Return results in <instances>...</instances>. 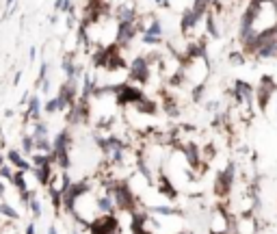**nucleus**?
Wrapping results in <instances>:
<instances>
[{
  "mask_svg": "<svg viewBox=\"0 0 277 234\" xmlns=\"http://www.w3.org/2000/svg\"><path fill=\"white\" fill-rule=\"evenodd\" d=\"M115 15H117V22H136L138 20V13L132 5H117Z\"/></svg>",
  "mask_w": 277,
  "mask_h": 234,
  "instance_id": "18",
  "label": "nucleus"
},
{
  "mask_svg": "<svg viewBox=\"0 0 277 234\" xmlns=\"http://www.w3.org/2000/svg\"><path fill=\"white\" fill-rule=\"evenodd\" d=\"M11 184L15 186L17 193L29 191V184H26V172H20V169H15V174H13V178H11Z\"/></svg>",
  "mask_w": 277,
  "mask_h": 234,
  "instance_id": "31",
  "label": "nucleus"
},
{
  "mask_svg": "<svg viewBox=\"0 0 277 234\" xmlns=\"http://www.w3.org/2000/svg\"><path fill=\"white\" fill-rule=\"evenodd\" d=\"M143 43H145V46H158V43L163 41V37H154V35H143V39H141Z\"/></svg>",
  "mask_w": 277,
  "mask_h": 234,
  "instance_id": "44",
  "label": "nucleus"
},
{
  "mask_svg": "<svg viewBox=\"0 0 277 234\" xmlns=\"http://www.w3.org/2000/svg\"><path fill=\"white\" fill-rule=\"evenodd\" d=\"M0 217H5L9 221H20V215H17V210L13 208L11 204H7V202H0Z\"/></svg>",
  "mask_w": 277,
  "mask_h": 234,
  "instance_id": "34",
  "label": "nucleus"
},
{
  "mask_svg": "<svg viewBox=\"0 0 277 234\" xmlns=\"http://www.w3.org/2000/svg\"><path fill=\"white\" fill-rule=\"evenodd\" d=\"M175 234H193V232H189V230H184V232H175Z\"/></svg>",
  "mask_w": 277,
  "mask_h": 234,
  "instance_id": "57",
  "label": "nucleus"
},
{
  "mask_svg": "<svg viewBox=\"0 0 277 234\" xmlns=\"http://www.w3.org/2000/svg\"><path fill=\"white\" fill-rule=\"evenodd\" d=\"M13 3H15V0H7V7H9V11H7V15H9V13H11V11H13V9H11V7H13Z\"/></svg>",
  "mask_w": 277,
  "mask_h": 234,
  "instance_id": "51",
  "label": "nucleus"
},
{
  "mask_svg": "<svg viewBox=\"0 0 277 234\" xmlns=\"http://www.w3.org/2000/svg\"><path fill=\"white\" fill-rule=\"evenodd\" d=\"M130 65H128V61L124 59V55H122V48H119L113 57H110V61H108V65H106V72H119V69H128Z\"/></svg>",
  "mask_w": 277,
  "mask_h": 234,
  "instance_id": "24",
  "label": "nucleus"
},
{
  "mask_svg": "<svg viewBox=\"0 0 277 234\" xmlns=\"http://www.w3.org/2000/svg\"><path fill=\"white\" fill-rule=\"evenodd\" d=\"M206 29H208V33L212 35V37H219V31H217L215 20H212V15H210V13L206 15Z\"/></svg>",
  "mask_w": 277,
  "mask_h": 234,
  "instance_id": "42",
  "label": "nucleus"
},
{
  "mask_svg": "<svg viewBox=\"0 0 277 234\" xmlns=\"http://www.w3.org/2000/svg\"><path fill=\"white\" fill-rule=\"evenodd\" d=\"M48 197H50V204H52V208L61 213L63 210V193L59 191L57 186H48Z\"/></svg>",
  "mask_w": 277,
  "mask_h": 234,
  "instance_id": "30",
  "label": "nucleus"
},
{
  "mask_svg": "<svg viewBox=\"0 0 277 234\" xmlns=\"http://www.w3.org/2000/svg\"><path fill=\"white\" fill-rule=\"evenodd\" d=\"M199 17L201 15H197L193 9H187V11L182 13V20H180V29H182V33H189V29H193L197 22H199Z\"/></svg>",
  "mask_w": 277,
  "mask_h": 234,
  "instance_id": "23",
  "label": "nucleus"
},
{
  "mask_svg": "<svg viewBox=\"0 0 277 234\" xmlns=\"http://www.w3.org/2000/svg\"><path fill=\"white\" fill-rule=\"evenodd\" d=\"M232 63H236V65L238 63H243V57L241 55H232Z\"/></svg>",
  "mask_w": 277,
  "mask_h": 234,
  "instance_id": "49",
  "label": "nucleus"
},
{
  "mask_svg": "<svg viewBox=\"0 0 277 234\" xmlns=\"http://www.w3.org/2000/svg\"><path fill=\"white\" fill-rule=\"evenodd\" d=\"M70 234H80V230H72V232H70Z\"/></svg>",
  "mask_w": 277,
  "mask_h": 234,
  "instance_id": "58",
  "label": "nucleus"
},
{
  "mask_svg": "<svg viewBox=\"0 0 277 234\" xmlns=\"http://www.w3.org/2000/svg\"><path fill=\"white\" fill-rule=\"evenodd\" d=\"M98 89V78L94 74H85L82 76V85H80V98L82 100H91L96 96Z\"/></svg>",
  "mask_w": 277,
  "mask_h": 234,
  "instance_id": "16",
  "label": "nucleus"
},
{
  "mask_svg": "<svg viewBox=\"0 0 277 234\" xmlns=\"http://www.w3.org/2000/svg\"><path fill=\"white\" fill-rule=\"evenodd\" d=\"M5 160H7V154H3V152H0V167H3V165H7Z\"/></svg>",
  "mask_w": 277,
  "mask_h": 234,
  "instance_id": "52",
  "label": "nucleus"
},
{
  "mask_svg": "<svg viewBox=\"0 0 277 234\" xmlns=\"http://www.w3.org/2000/svg\"><path fill=\"white\" fill-rule=\"evenodd\" d=\"M43 113H45V115L61 113V111H59V98H57V96H54V98H50V100L43 104Z\"/></svg>",
  "mask_w": 277,
  "mask_h": 234,
  "instance_id": "38",
  "label": "nucleus"
},
{
  "mask_svg": "<svg viewBox=\"0 0 277 234\" xmlns=\"http://www.w3.org/2000/svg\"><path fill=\"white\" fill-rule=\"evenodd\" d=\"M113 200L119 213H134L138 210V197L134 195V191L130 189L128 178H117V182L113 186Z\"/></svg>",
  "mask_w": 277,
  "mask_h": 234,
  "instance_id": "1",
  "label": "nucleus"
},
{
  "mask_svg": "<svg viewBox=\"0 0 277 234\" xmlns=\"http://www.w3.org/2000/svg\"><path fill=\"white\" fill-rule=\"evenodd\" d=\"M117 50H119V46H117L115 41H113V43H108V46H98V50L94 52V55H91V63H94V67H98V69H106L110 57H113Z\"/></svg>",
  "mask_w": 277,
  "mask_h": 234,
  "instance_id": "9",
  "label": "nucleus"
},
{
  "mask_svg": "<svg viewBox=\"0 0 277 234\" xmlns=\"http://www.w3.org/2000/svg\"><path fill=\"white\" fill-rule=\"evenodd\" d=\"M20 80H22V72H17V74L13 76V85H17V83H20Z\"/></svg>",
  "mask_w": 277,
  "mask_h": 234,
  "instance_id": "50",
  "label": "nucleus"
},
{
  "mask_svg": "<svg viewBox=\"0 0 277 234\" xmlns=\"http://www.w3.org/2000/svg\"><path fill=\"white\" fill-rule=\"evenodd\" d=\"M41 91H43V93H50V78H48V80H45V83L41 85Z\"/></svg>",
  "mask_w": 277,
  "mask_h": 234,
  "instance_id": "46",
  "label": "nucleus"
},
{
  "mask_svg": "<svg viewBox=\"0 0 277 234\" xmlns=\"http://www.w3.org/2000/svg\"><path fill=\"white\" fill-rule=\"evenodd\" d=\"M136 113H143V115H156L158 113V104H156V100H152V98H143L138 104H134Z\"/></svg>",
  "mask_w": 277,
  "mask_h": 234,
  "instance_id": "25",
  "label": "nucleus"
},
{
  "mask_svg": "<svg viewBox=\"0 0 277 234\" xmlns=\"http://www.w3.org/2000/svg\"><path fill=\"white\" fill-rule=\"evenodd\" d=\"M208 234H227V230H210Z\"/></svg>",
  "mask_w": 277,
  "mask_h": 234,
  "instance_id": "53",
  "label": "nucleus"
},
{
  "mask_svg": "<svg viewBox=\"0 0 277 234\" xmlns=\"http://www.w3.org/2000/svg\"><path fill=\"white\" fill-rule=\"evenodd\" d=\"M204 89H206V85H204V83L197 85L195 89H193V91H191V93H193V96H191V98H193V102H199L201 98H204Z\"/></svg>",
  "mask_w": 277,
  "mask_h": 234,
  "instance_id": "43",
  "label": "nucleus"
},
{
  "mask_svg": "<svg viewBox=\"0 0 277 234\" xmlns=\"http://www.w3.org/2000/svg\"><path fill=\"white\" fill-rule=\"evenodd\" d=\"M20 150L24 156H33L35 154V139L31 132H24L22 134V141H20Z\"/></svg>",
  "mask_w": 277,
  "mask_h": 234,
  "instance_id": "29",
  "label": "nucleus"
},
{
  "mask_svg": "<svg viewBox=\"0 0 277 234\" xmlns=\"http://www.w3.org/2000/svg\"><path fill=\"white\" fill-rule=\"evenodd\" d=\"M13 174H15V167L13 165H3V167H0V178H3V180H9V182H11V178H13Z\"/></svg>",
  "mask_w": 277,
  "mask_h": 234,
  "instance_id": "41",
  "label": "nucleus"
},
{
  "mask_svg": "<svg viewBox=\"0 0 277 234\" xmlns=\"http://www.w3.org/2000/svg\"><path fill=\"white\" fill-rule=\"evenodd\" d=\"M26 234H37V232H35V221H31L29 226H26Z\"/></svg>",
  "mask_w": 277,
  "mask_h": 234,
  "instance_id": "48",
  "label": "nucleus"
},
{
  "mask_svg": "<svg viewBox=\"0 0 277 234\" xmlns=\"http://www.w3.org/2000/svg\"><path fill=\"white\" fill-rule=\"evenodd\" d=\"M15 115V111L13 109H9V111H5V117H13Z\"/></svg>",
  "mask_w": 277,
  "mask_h": 234,
  "instance_id": "55",
  "label": "nucleus"
},
{
  "mask_svg": "<svg viewBox=\"0 0 277 234\" xmlns=\"http://www.w3.org/2000/svg\"><path fill=\"white\" fill-rule=\"evenodd\" d=\"M184 83V67H180L175 74L169 76V87H180Z\"/></svg>",
  "mask_w": 277,
  "mask_h": 234,
  "instance_id": "39",
  "label": "nucleus"
},
{
  "mask_svg": "<svg viewBox=\"0 0 277 234\" xmlns=\"http://www.w3.org/2000/svg\"><path fill=\"white\" fill-rule=\"evenodd\" d=\"M89 234H122V223H119L117 215H98L91 221Z\"/></svg>",
  "mask_w": 277,
  "mask_h": 234,
  "instance_id": "6",
  "label": "nucleus"
},
{
  "mask_svg": "<svg viewBox=\"0 0 277 234\" xmlns=\"http://www.w3.org/2000/svg\"><path fill=\"white\" fill-rule=\"evenodd\" d=\"M65 3H67V0H54L52 9H54V11H61V9H63V5H65Z\"/></svg>",
  "mask_w": 277,
  "mask_h": 234,
  "instance_id": "45",
  "label": "nucleus"
},
{
  "mask_svg": "<svg viewBox=\"0 0 277 234\" xmlns=\"http://www.w3.org/2000/svg\"><path fill=\"white\" fill-rule=\"evenodd\" d=\"M52 154H54V165H57L61 172H70V167H72L70 150L67 148H57V150H52Z\"/></svg>",
  "mask_w": 277,
  "mask_h": 234,
  "instance_id": "17",
  "label": "nucleus"
},
{
  "mask_svg": "<svg viewBox=\"0 0 277 234\" xmlns=\"http://www.w3.org/2000/svg\"><path fill=\"white\" fill-rule=\"evenodd\" d=\"M91 191V182H89V178H82V180H74V184L70 186V191L63 193V210L65 213H74V210H78L76 208V204L80 197H85L87 193Z\"/></svg>",
  "mask_w": 277,
  "mask_h": 234,
  "instance_id": "2",
  "label": "nucleus"
},
{
  "mask_svg": "<svg viewBox=\"0 0 277 234\" xmlns=\"http://www.w3.org/2000/svg\"><path fill=\"white\" fill-rule=\"evenodd\" d=\"M150 221H152V217L147 215V210L130 213V232L132 234H154L152 230H147V223Z\"/></svg>",
  "mask_w": 277,
  "mask_h": 234,
  "instance_id": "11",
  "label": "nucleus"
},
{
  "mask_svg": "<svg viewBox=\"0 0 277 234\" xmlns=\"http://www.w3.org/2000/svg\"><path fill=\"white\" fill-rule=\"evenodd\" d=\"M147 213H154V215H163V217H173V215H182L180 208H173V206H150Z\"/></svg>",
  "mask_w": 277,
  "mask_h": 234,
  "instance_id": "33",
  "label": "nucleus"
},
{
  "mask_svg": "<svg viewBox=\"0 0 277 234\" xmlns=\"http://www.w3.org/2000/svg\"><path fill=\"white\" fill-rule=\"evenodd\" d=\"M33 167H54V154H41V152H35L31 156Z\"/></svg>",
  "mask_w": 277,
  "mask_h": 234,
  "instance_id": "27",
  "label": "nucleus"
},
{
  "mask_svg": "<svg viewBox=\"0 0 277 234\" xmlns=\"http://www.w3.org/2000/svg\"><path fill=\"white\" fill-rule=\"evenodd\" d=\"M147 35H154V37H163V24L158 17H154V20L150 22V26H147Z\"/></svg>",
  "mask_w": 277,
  "mask_h": 234,
  "instance_id": "37",
  "label": "nucleus"
},
{
  "mask_svg": "<svg viewBox=\"0 0 277 234\" xmlns=\"http://www.w3.org/2000/svg\"><path fill=\"white\" fill-rule=\"evenodd\" d=\"M136 33H138V29H136V22H117V33H115V43L119 48H128L132 43V39L136 37Z\"/></svg>",
  "mask_w": 277,
  "mask_h": 234,
  "instance_id": "8",
  "label": "nucleus"
},
{
  "mask_svg": "<svg viewBox=\"0 0 277 234\" xmlns=\"http://www.w3.org/2000/svg\"><path fill=\"white\" fill-rule=\"evenodd\" d=\"M145 98L143 89L136 87L132 83H128V80H124V83H117V91H115V102L117 106H128V104H138Z\"/></svg>",
  "mask_w": 277,
  "mask_h": 234,
  "instance_id": "3",
  "label": "nucleus"
},
{
  "mask_svg": "<svg viewBox=\"0 0 277 234\" xmlns=\"http://www.w3.org/2000/svg\"><path fill=\"white\" fill-rule=\"evenodd\" d=\"M52 146H54V150H57V148H67V150H70V148H72V130H70V126L54 134Z\"/></svg>",
  "mask_w": 277,
  "mask_h": 234,
  "instance_id": "21",
  "label": "nucleus"
},
{
  "mask_svg": "<svg viewBox=\"0 0 277 234\" xmlns=\"http://www.w3.org/2000/svg\"><path fill=\"white\" fill-rule=\"evenodd\" d=\"M0 197H5V182L0 180Z\"/></svg>",
  "mask_w": 277,
  "mask_h": 234,
  "instance_id": "54",
  "label": "nucleus"
},
{
  "mask_svg": "<svg viewBox=\"0 0 277 234\" xmlns=\"http://www.w3.org/2000/svg\"><path fill=\"white\" fill-rule=\"evenodd\" d=\"M234 176H236V165L234 163H227V167L223 172L217 174V180H215V193L219 197H225L232 191V184H234Z\"/></svg>",
  "mask_w": 277,
  "mask_h": 234,
  "instance_id": "7",
  "label": "nucleus"
},
{
  "mask_svg": "<svg viewBox=\"0 0 277 234\" xmlns=\"http://www.w3.org/2000/svg\"><path fill=\"white\" fill-rule=\"evenodd\" d=\"M182 154L187 156V160H189V165L193 167V169H197L199 167V163H201V156H199V146L197 143H193V141H189V143H182Z\"/></svg>",
  "mask_w": 277,
  "mask_h": 234,
  "instance_id": "15",
  "label": "nucleus"
},
{
  "mask_svg": "<svg viewBox=\"0 0 277 234\" xmlns=\"http://www.w3.org/2000/svg\"><path fill=\"white\" fill-rule=\"evenodd\" d=\"M31 134H33V139H48V137H50L48 124H45L43 120H41V122H33V126H31Z\"/></svg>",
  "mask_w": 277,
  "mask_h": 234,
  "instance_id": "28",
  "label": "nucleus"
},
{
  "mask_svg": "<svg viewBox=\"0 0 277 234\" xmlns=\"http://www.w3.org/2000/svg\"><path fill=\"white\" fill-rule=\"evenodd\" d=\"M41 113H43L41 98L37 96V93H33L29 104H26V111L22 113V122L24 124H29V122H41Z\"/></svg>",
  "mask_w": 277,
  "mask_h": 234,
  "instance_id": "10",
  "label": "nucleus"
},
{
  "mask_svg": "<svg viewBox=\"0 0 277 234\" xmlns=\"http://www.w3.org/2000/svg\"><path fill=\"white\" fill-rule=\"evenodd\" d=\"M0 137H5V134H3V126H0Z\"/></svg>",
  "mask_w": 277,
  "mask_h": 234,
  "instance_id": "60",
  "label": "nucleus"
},
{
  "mask_svg": "<svg viewBox=\"0 0 277 234\" xmlns=\"http://www.w3.org/2000/svg\"><path fill=\"white\" fill-rule=\"evenodd\" d=\"M134 165H136V172L141 174V176L147 180V182L152 184V182H154V176H152V169L147 167V160H145V156H143V152H138V154H136Z\"/></svg>",
  "mask_w": 277,
  "mask_h": 234,
  "instance_id": "26",
  "label": "nucleus"
},
{
  "mask_svg": "<svg viewBox=\"0 0 277 234\" xmlns=\"http://www.w3.org/2000/svg\"><path fill=\"white\" fill-rule=\"evenodd\" d=\"M76 39H78V46L80 48H85V50L91 48V37H89V33H87V26L80 24V22H78V29H76Z\"/></svg>",
  "mask_w": 277,
  "mask_h": 234,
  "instance_id": "32",
  "label": "nucleus"
},
{
  "mask_svg": "<svg viewBox=\"0 0 277 234\" xmlns=\"http://www.w3.org/2000/svg\"><path fill=\"white\" fill-rule=\"evenodd\" d=\"M29 57H31L29 61H35V59H37V48H35V46H31V50H29Z\"/></svg>",
  "mask_w": 277,
  "mask_h": 234,
  "instance_id": "47",
  "label": "nucleus"
},
{
  "mask_svg": "<svg viewBox=\"0 0 277 234\" xmlns=\"http://www.w3.org/2000/svg\"><path fill=\"white\" fill-rule=\"evenodd\" d=\"M52 169H54V167H33L35 180H37V182H39L41 186H45V189H48V186L52 184V178H54Z\"/></svg>",
  "mask_w": 277,
  "mask_h": 234,
  "instance_id": "20",
  "label": "nucleus"
},
{
  "mask_svg": "<svg viewBox=\"0 0 277 234\" xmlns=\"http://www.w3.org/2000/svg\"><path fill=\"white\" fill-rule=\"evenodd\" d=\"M163 93V109H165V113H167L169 117H180V106H178V102L173 100V98L167 93V91H160Z\"/></svg>",
  "mask_w": 277,
  "mask_h": 234,
  "instance_id": "22",
  "label": "nucleus"
},
{
  "mask_svg": "<svg viewBox=\"0 0 277 234\" xmlns=\"http://www.w3.org/2000/svg\"><path fill=\"white\" fill-rule=\"evenodd\" d=\"M48 69H50V63H48V61H43V63H41V67H39V76L35 78V89H41V85L50 78V76H48Z\"/></svg>",
  "mask_w": 277,
  "mask_h": 234,
  "instance_id": "36",
  "label": "nucleus"
},
{
  "mask_svg": "<svg viewBox=\"0 0 277 234\" xmlns=\"http://www.w3.org/2000/svg\"><path fill=\"white\" fill-rule=\"evenodd\" d=\"M7 163L9 165H13L15 169H20V172H33V163L31 160H26L24 154H22V150H17V148H11L7 152Z\"/></svg>",
  "mask_w": 277,
  "mask_h": 234,
  "instance_id": "12",
  "label": "nucleus"
},
{
  "mask_svg": "<svg viewBox=\"0 0 277 234\" xmlns=\"http://www.w3.org/2000/svg\"><path fill=\"white\" fill-rule=\"evenodd\" d=\"M29 210H31V215L35 219H39L41 217V202H39V197H33V202H31V206H29Z\"/></svg>",
  "mask_w": 277,
  "mask_h": 234,
  "instance_id": "40",
  "label": "nucleus"
},
{
  "mask_svg": "<svg viewBox=\"0 0 277 234\" xmlns=\"http://www.w3.org/2000/svg\"><path fill=\"white\" fill-rule=\"evenodd\" d=\"M154 3H156V5H163V0H154Z\"/></svg>",
  "mask_w": 277,
  "mask_h": 234,
  "instance_id": "59",
  "label": "nucleus"
},
{
  "mask_svg": "<svg viewBox=\"0 0 277 234\" xmlns=\"http://www.w3.org/2000/svg\"><path fill=\"white\" fill-rule=\"evenodd\" d=\"M234 98L238 102H251V98H253L251 87H249L247 83H243V80H236L234 83Z\"/></svg>",
  "mask_w": 277,
  "mask_h": 234,
  "instance_id": "19",
  "label": "nucleus"
},
{
  "mask_svg": "<svg viewBox=\"0 0 277 234\" xmlns=\"http://www.w3.org/2000/svg\"><path fill=\"white\" fill-rule=\"evenodd\" d=\"M45 234H59V232H57V228H54V226H50V228H48V232H45Z\"/></svg>",
  "mask_w": 277,
  "mask_h": 234,
  "instance_id": "56",
  "label": "nucleus"
},
{
  "mask_svg": "<svg viewBox=\"0 0 277 234\" xmlns=\"http://www.w3.org/2000/svg\"><path fill=\"white\" fill-rule=\"evenodd\" d=\"M150 74H152V69H150V61H147L145 55H138L132 59L130 63V67H128V83H138V85H147L150 83Z\"/></svg>",
  "mask_w": 277,
  "mask_h": 234,
  "instance_id": "4",
  "label": "nucleus"
},
{
  "mask_svg": "<svg viewBox=\"0 0 277 234\" xmlns=\"http://www.w3.org/2000/svg\"><path fill=\"white\" fill-rule=\"evenodd\" d=\"M156 191H158L160 195H165L167 200H178V189H175L171 184V180L165 176V172L160 169V174H158V182H156Z\"/></svg>",
  "mask_w": 277,
  "mask_h": 234,
  "instance_id": "13",
  "label": "nucleus"
},
{
  "mask_svg": "<svg viewBox=\"0 0 277 234\" xmlns=\"http://www.w3.org/2000/svg\"><path fill=\"white\" fill-rule=\"evenodd\" d=\"M89 120H91V100H82V98H78V102L65 113V124L70 126V128H74V126L89 124Z\"/></svg>",
  "mask_w": 277,
  "mask_h": 234,
  "instance_id": "5",
  "label": "nucleus"
},
{
  "mask_svg": "<svg viewBox=\"0 0 277 234\" xmlns=\"http://www.w3.org/2000/svg\"><path fill=\"white\" fill-rule=\"evenodd\" d=\"M96 208L100 215H115L117 213V206H115V200L110 193H100L96 197Z\"/></svg>",
  "mask_w": 277,
  "mask_h": 234,
  "instance_id": "14",
  "label": "nucleus"
},
{
  "mask_svg": "<svg viewBox=\"0 0 277 234\" xmlns=\"http://www.w3.org/2000/svg\"><path fill=\"white\" fill-rule=\"evenodd\" d=\"M115 117L113 115H108V117H100V120L96 122V126H94V130H98V132H104V130H110L115 126Z\"/></svg>",
  "mask_w": 277,
  "mask_h": 234,
  "instance_id": "35",
  "label": "nucleus"
}]
</instances>
